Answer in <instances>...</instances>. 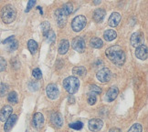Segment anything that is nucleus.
Listing matches in <instances>:
<instances>
[{"mask_svg": "<svg viewBox=\"0 0 148 132\" xmlns=\"http://www.w3.org/2000/svg\"><path fill=\"white\" fill-rule=\"evenodd\" d=\"M105 54L110 61L117 67H122L125 63L126 56H125L123 49L119 46H112L106 49Z\"/></svg>", "mask_w": 148, "mask_h": 132, "instance_id": "1", "label": "nucleus"}, {"mask_svg": "<svg viewBox=\"0 0 148 132\" xmlns=\"http://www.w3.org/2000/svg\"><path fill=\"white\" fill-rule=\"evenodd\" d=\"M101 0H94L93 4H94V5H99V4L101 3Z\"/></svg>", "mask_w": 148, "mask_h": 132, "instance_id": "39", "label": "nucleus"}, {"mask_svg": "<svg viewBox=\"0 0 148 132\" xmlns=\"http://www.w3.org/2000/svg\"><path fill=\"white\" fill-rule=\"evenodd\" d=\"M13 112V108L11 106L9 105H5V107H3L0 110V120L2 122H5L10 116L11 114Z\"/></svg>", "mask_w": 148, "mask_h": 132, "instance_id": "13", "label": "nucleus"}, {"mask_svg": "<svg viewBox=\"0 0 148 132\" xmlns=\"http://www.w3.org/2000/svg\"><path fill=\"white\" fill-rule=\"evenodd\" d=\"M70 128L73 129H76V130H79L83 128V123L81 121H77V122H74L70 124Z\"/></svg>", "mask_w": 148, "mask_h": 132, "instance_id": "29", "label": "nucleus"}, {"mask_svg": "<svg viewBox=\"0 0 148 132\" xmlns=\"http://www.w3.org/2000/svg\"><path fill=\"white\" fill-rule=\"evenodd\" d=\"M116 37H117L116 32L112 29H107L103 33V37L106 41H112V40H114L116 38Z\"/></svg>", "mask_w": 148, "mask_h": 132, "instance_id": "20", "label": "nucleus"}, {"mask_svg": "<svg viewBox=\"0 0 148 132\" xmlns=\"http://www.w3.org/2000/svg\"><path fill=\"white\" fill-rule=\"evenodd\" d=\"M8 102L12 103V104H16L18 103V94L15 91H12V92H10L8 96Z\"/></svg>", "mask_w": 148, "mask_h": 132, "instance_id": "24", "label": "nucleus"}, {"mask_svg": "<svg viewBox=\"0 0 148 132\" xmlns=\"http://www.w3.org/2000/svg\"><path fill=\"white\" fill-rule=\"evenodd\" d=\"M72 73L74 74V75H77L79 77H83V76L86 75L87 70H86V68H85L84 67L79 66V67H74L72 69Z\"/></svg>", "mask_w": 148, "mask_h": 132, "instance_id": "22", "label": "nucleus"}, {"mask_svg": "<svg viewBox=\"0 0 148 132\" xmlns=\"http://www.w3.org/2000/svg\"><path fill=\"white\" fill-rule=\"evenodd\" d=\"M45 122V118L44 116L40 113V112H38L33 116V119H32V125L33 127L37 129H40Z\"/></svg>", "mask_w": 148, "mask_h": 132, "instance_id": "11", "label": "nucleus"}, {"mask_svg": "<svg viewBox=\"0 0 148 132\" xmlns=\"http://www.w3.org/2000/svg\"><path fill=\"white\" fill-rule=\"evenodd\" d=\"M62 10H63V12L67 15V16H69L70 14H71L73 12V5L71 3H68V4H65L63 7H60Z\"/></svg>", "mask_w": 148, "mask_h": 132, "instance_id": "25", "label": "nucleus"}, {"mask_svg": "<svg viewBox=\"0 0 148 132\" xmlns=\"http://www.w3.org/2000/svg\"><path fill=\"white\" fill-rule=\"evenodd\" d=\"M105 16V10L102 8H98L93 13V20L97 23H101L103 21Z\"/></svg>", "mask_w": 148, "mask_h": 132, "instance_id": "18", "label": "nucleus"}, {"mask_svg": "<svg viewBox=\"0 0 148 132\" xmlns=\"http://www.w3.org/2000/svg\"><path fill=\"white\" fill-rule=\"evenodd\" d=\"M88 103L90 105H94L96 103V100H97V99H96V94L95 93H92V92H90L88 94Z\"/></svg>", "mask_w": 148, "mask_h": 132, "instance_id": "28", "label": "nucleus"}, {"mask_svg": "<svg viewBox=\"0 0 148 132\" xmlns=\"http://www.w3.org/2000/svg\"><path fill=\"white\" fill-rule=\"evenodd\" d=\"M18 48V42L16 41V40H13L12 42H10L9 43V48H8V50L9 51H14L16 50V48Z\"/></svg>", "mask_w": 148, "mask_h": 132, "instance_id": "33", "label": "nucleus"}, {"mask_svg": "<svg viewBox=\"0 0 148 132\" xmlns=\"http://www.w3.org/2000/svg\"><path fill=\"white\" fill-rule=\"evenodd\" d=\"M90 92H92V93H95L96 95L101 94V88L96 85H90Z\"/></svg>", "mask_w": 148, "mask_h": 132, "instance_id": "31", "label": "nucleus"}, {"mask_svg": "<svg viewBox=\"0 0 148 132\" xmlns=\"http://www.w3.org/2000/svg\"><path fill=\"white\" fill-rule=\"evenodd\" d=\"M135 56L137 59H141V60H145L147 59L148 56V50H147V47L145 45H142L140 47L136 48L135 49Z\"/></svg>", "mask_w": 148, "mask_h": 132, "instance_id": "12", "label": "nucleus"}, {"mask_svg": "<svg viewBox=\"0 0 148 132\" xmlns=\"http://www.w3.org/2000/svg\"><path fill=\"white\" fill-rule=\"evenodd\" d=\"M32 75H33V77L35 78H37V79H39V78H41V77H42V73H41V70L39 69V68H35V69H33V71H32Z\"/></svg>", "mask_w": 148, "mask_h": 132, "instance_id": "32", "label": "nucleus"}, {"mask_svg": "<svg viewBox=\"0 0 148 132\" xmlns=\"http://www.w3.org/2000/svg\"><path fill=\"white\" fill-rule=\"evenodd\" d=\"M89 129L92 132H98L100 131L102 127H103V121L100 118H92L89 120Z\"/></svg>", "mask_w": 148, "mask_h": 132, "instance_id": "10", "label": "nucleus"}, {"mask_svg": "<svg viewBox=\"0 0 148 132\" xmlns=\"http://www.w3.org/2000/svg\"><path fill=\"white\" fill-rule=\"evenodd\" d=\"M86 23H87V19L84 16L81 15V16H76V18H74V19L71 22L72 30L75 32L82 31L85 27V26H86Z\"/></svg>", "mask_w": 148, "mask_h": 132, "instance_id": "4", "label": "nucleus"}, {"mask_svg": "<svg viewBox=\"0 0 148 132\" xmlns=\"http://www.w3.org/2000/svg\"><path fill=\"white\" fill-rule=\"evenodd\" d=\"M14 39H15V36H10V37H8L7 39H5V40H4V41H3V44L10 43V42H12Z\"/></svg>", "mask_w": 148, "mask_h": 132, "instance_id": "37", "label": "nucleus"}, {"mask_svg": "<svg viewBox=\"0 0 148 132\" xmlns=\"http://www.w3.org/2000/svg\"><path fill=\"white\" fill-rule=\"evenodd\" d=\"M46 93L49 99H57L60 96V90L55 84H49L46 88Z\"/></svg>", "mask_w": 148, "mask_h": 132, "instance_id": "9", "label": "nucleus"}, {"mask_svg": "<svg viewBox=\"0 0 148 132\" xmlns=\"http://www.w3.org/2000/svg\"><path fill=\"white\" fill-rule=\"evenodd\" d=\"M36 4V0H28V2H27V8L25 10V12L27 13V12H29V11L34 7V5H35Z\"/></svg>", "mask_w": 148, "mask_h": 132, "instance_id": "34", "label": "nucleus"}, {"mask_svg": "<svg viewBox=\"0 0 148 132\" xmlns=\"http://www.w3.org/2000/svg\"><path fill=\"white\" fill-rule=\"evenodd\" d=\"M63 87L70 94H75L79 88V81L75 77H69L63 80Z\"/></svg>", "mask_w": 148, "mask_h": 132, "instance_id": "3", "label": "nucleus"}, {"mask_svg": "<svg viewBox=\"0 0 148 132\" xmlns=\"http://www.w3.org/2000/svg\"><path fill=\"white\" fill-rule=\"evenodd\" d=\"M5 67H7V62H5L3 57H0V71L5 70Z\"/></svg>", "mask_w": 148, "mask_h": 132, "instance_id": "35", "label": "nucleus"}, {"mask_svg": "<svg viewBox=\"0 0 148 132\" xmlns=\"http://www.w3.org/2000/svg\"><path fill=\"white\" fill-rule=\"evenodd\" d=\"M37 8H38V10H39V12H40V13H41V14H42V13H43V12H42V9H41V7H37Z\"/></svg>", "mask_w": 148, "mask_h": 132, "instance_id": "40", "label": "nucleus"}, {"mask_svg": "<svg viewBox=\"0 0 148 132\" xmlns=\"http://www.w3.org/2000/svg\"><path fill=\"white\" fill-rule=\"evenodd\" d=\"M55 18L57 21V24H58L59 27L62 28L66 26V23H67V18H68V16L63 12V10L61 8H59L56 10L55 12Z\"/></svg>", "mask_w": 148, "mask_h": 132, "instance_id": "6", "label": "nucleus"}, {"mask_svg": "<svg viewBox=\"0 0 148 132\" xmlns=\"http://www.w3.org/2000/svg\"><path fill=\"white\" fill-rule=\"evenodd\" d=\"M7 90H8V86L2 84L1 86H0V96L3 97L5 95V93L7 92Z\"/></svg>", "mask_w": 148, "mask_h": 132, "instance_id": "36", "label": "nucleus"}, {"mask_svg": "<svg viewBox=\"0 0 148 132\" xmlns=\"http://www.w3.org/2000/svg\"><path fill=\"white\" fill-rule=\"evenodd\" d=\"M90 47L93 48H101L102 46H103V42H102V40L101 38L95 37L90 39Z\"/></svg>", "mask_w": 148, "mask_h": 132, "instance_id": "21", "label": "nucleus"}, {"mask_svg": "<svg viewBox=\"0 0 148 132\" xmlns=\"http://www.w3.org/2000/svg\"><path fill=\"white\" fill-rule=\"evenodd\" d=\"M16 16V11L12 5H7L2 8L1 18L5 24H11L15 21Z\"/></svg>", "mask_w": 148, "mask_h": 132, "instance_id": "2", "label": "nucleus"}, {"mask_svg": "<svg viewBox=\"0 0 148 132\" xmlns=\"http://www.w3.org/2000/svg\"><path fill=\"white\" fill-rule=\"evenodd\" d=\"M44 37H46V40H47L48 42H52V41H54V39L56 37V35H55V33L52 30H49L44 35Z\"/></svg>", "mask_w": 148, "mask_h": 132, "instance_id": "27", "label": "nucleus"}, {"mask_svg": "<svg viewBox=\"0 0 148 132\" xmlns=\"http://www.w3.org/2000/svg\"><path fill=\"white\" fill-rule=\"evenodd\" d=\"M71 46H72V48L74 50L78 51V52H79V53L84 52L85 48H86V46H85V40L82 37H76L75 38H74L72 40Z\"/></svg>", "mask_w": 148, "mask_h": 132, "instance_id": "7", "label": "nucleus"}, {"mask_svg": "<svg viewBox=\"0 0 148 132\" xmlns=\"http://www.w3.org/2000/svg\"><path fill=\"white\" fill-rule=\"evenodd\" d=\"M41 29L43 32V35H45L49 30H50V25H49V22L48 21H44L42 24H41Z\"/></svg>", "mask_w": 148, "mask_h": 132, "instance_id": "30", "label": "nucleus"}, {"mask_svg": "<svg viewBox=\"0 0 148 132\" xmlns=\"http://www.w3.org/2000/svg\"><path fill=\"white\" fill-rule=\"evenodd\" d=\"M142 131H143V127H142V125L140 123L134 124L128 130V132H142Z\"/></svg>", "mask_w": 148, "mask_h": 132, "instance_id": "26", "label": "nucleus"}, {"mask_svg": "<svg viewBox=\"0 0 148 132\" xmlns=\"http://www.w3.org/2000/svg\"><path fill=\"white\" fill-rule=\"evenodd\" d=\"M96 77H97V79L99 80L100 82L106 83V82H109L111 80L112 72H111V70L109 69V68L104 67V68H102V69H101L100 71H98Z\"/></svg>", "mask_w": 148, "mask_h": 132, "instance_id": "5", "label": "nucleus"}, {"mask_svg": "<svg viewBox=\"0 0 148 132\" xmlns=\"http://www.w3.org/2000/svg\"><path fill=\"white\" fill-rule=\"evenodd\" d=\"M70 48V42L67 39H62L60 40V45H59V53L60 55H64L68 52Z\"/></svg>", "mask_w": 148, "mask_h": 132, "instance_id": "19", "label": "nucleus"}, {"mask_svg": "<svg viewBox=\"0 0 148 132\" xmlns=\"http://www.w3.org/2000/svg\"><path fill=\"white\" fill-rule=\"evenodd\" d=\"M121 18H122V16L119 13H117V12L112 13L110 16L109 20H108V25L112 27H115L119 25V23L121 21Z\"/></svg>", "mask_w": 148, "mask_h": 132, "instance_id": "16", "label": "nucleus"}, {"mask_svg": "<svg viewBox=\"0 0 148 132\" xmlns=\"http://www.w3.org/2000/svg\"><path fill=\"white\" fill-rule=\"evenodd\" d=\"M16 120H18V116L15 115V114H11V116L7 120H5V126H4V130L5 132H9L15 126Z\"/></svg>", "mask_w": 148, "mask_h": 132, "instance_id": "14", "label": "nucleus"}, {"mask_svg": "<svg viewBox=\"0 0 148 132\" xmlns=\"http://www.w3.org/2000/svg\"><path fill=\"white\" fill-rule=\"evenodd\" d=\"M50 120H51V122H52V124L58 128H60L61 126L63 125V118H62L61 114L59 112H54L51 114Z\"/></svg>", "mask_w": 148, "mask_h": 132, "instance_id": "15", "label": "nucleus"}, {"mask_svg": "<svg viewBox=\"0 0 148 132\" xmlns=\"http://www.w3.org/2000/svg\"><path fill=\"white\" fill-rule=\"evenodd\" d=\"M109 132H122L120 129H118V128H112Z\"/></svg>", "mask_w": 148, "mask_h": 132, "instance_id": "38", "label": "nucleus"}, {"mask_svg": "<svg viewBox=\"0 0 148 132\" xmlns=\"http://www.w3.org/2000/svg\"><path fill=\"white\" fill-rule=\"evenodd\" d=\"M145 43V37L143 35V33L141 32H134L132 37H131V44L133 47L138 48L140 46L144 45Z\"/></svg>", "mask_w": 148, "mask_h": 132, "instance_id": "8", "label": "nucleus"}, {"mask_svg": "<svg viewBox=\"0 0 148 132\" xmlns=\"http://www.w3.org/2000/svg\"><path fill=\"white\" fill-rule=\"evenodd\" d=\"M118 93H119L118 88L116 87H112L109 90L107 91V93H106V99H107V101H109V102L113 101L117 97Z\"/></svg>", "mask_w": 148, "mask_h": 132, "instance_id": "17", "label": "nucleus"}, {"mask_svg": "<svg viewBox=\"0 0 148 132\" xmlns=\"http://www.w3.org/2000/svg\"><path fill=\"white\" fill-rule=\"evenodd\" d=\"M27 48L31 54H35L38 50V43L35 41V40L30 39L29 41L27 42Z\"/></svg>", "mask_w": 148, "mask_h": 132, "instance_id": "23", "label": "nucleus"}]
</instances>
